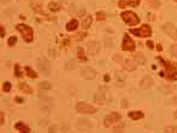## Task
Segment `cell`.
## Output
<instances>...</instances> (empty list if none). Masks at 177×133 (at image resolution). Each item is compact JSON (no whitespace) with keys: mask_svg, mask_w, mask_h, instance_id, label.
<instances>
[{"mask_svg":"<svg viewBox=\"0 0 177 133\" xmlns=\"http://www.w3.org/2000/svg\"><path fill=\"white\" fill-rule=\"evenodd\" d=\"M16 28L22 34L24 41H27V43H31L33 41V39H34V31H33V29L29 26L23 24V23H19V24H17Z\"/></svg>","mask_w":177,"mask_h":133,"instance_id":"cell-1","label":"cell"},{"mask_svg":"<svg viewBox=\"0 0 177 133\" xmlns=\"http://www.w3.org/2000/svg\"><path fill=\"white\" fill-rule=\"evenodd\" d=\"M159 59L162 60V63L164 64L165 73H166V77H169L170 80H177V64L172 63V62L163 60L162 58H159Z\"/></svg>","mask_w":177,"mask_h":133,"instance_id":"cell-2","label":"cell"},{"mask_svg":"<svg viewBox=\"0 0 177 133\" xmlns=\"http://www.w3.org/2000/svg\"><path fill=\"white\" fill-rule=\"evenodd\" d=\"M121 17L123 18V21L127 23V24H129V26H136L140 23V18L137 17L136 14H134V12H131V11H124L121 14Z\"/></svg>","mask_w":177,"mask_h":133,"instance_id":"cell-3","label":"cell"},{"mask_svg":"<svg viewBox=\"0 0 177 133\" xmlns=\"http://www.w3.org/2000/svg\"><path fill=\"white\" fill-rule=\"evenodd\" d=\"M54 106V101L51 97H41L40 98V109L45 113H51Z\"/></svg>","mask_w":177,"mask_h":133,"instance_id":"cell-4","label":"cell"},{"mask_svg":"<svg viewBox=\"0 0 177 133\" xmlns=\"http://www.w3.org/2000/svg\"><path fill=\"white\" fill-rule=\"evenodd\" d=\"M131 34L137 35L140 38H148L151 34H152V28H151L148 24H143L141 28H137V29H131L130 30Z\"/></svg>","mask_w":177,"mask_h":133,"instance_id":"cell-5","label":"cell"},{"mask_svg":"<svg viewBox=\"0 0 177 133\" xmlns=\"http://www.w3.org/2000/svg\"><path fill=\"white\" fill-rule=\"evenodd\" d=\"M76 110L78 113H82V114H94V113H96V109L94 106H92L88 103H84V102H78L76 104Z\"/></svg>","mask_w":177,"mask_h":133,"instance_id":"cell-6","label":"cell"},{"mask_svg":"<svg viewBox=\"0 0 177 133\" xmlns=\"http://www.w3.org/2000/svg\"><path fill=\"white\" fill-rule=\"evenodd\" d=\"M38 67H39L40 72L43 75H50V73H51V64L45 57H40L38 59Z\"/></svg>","mask_w":177,"mask_h":133,"instance_id":"cell-7","label":"cell"},{"mask_svg":"<svg viewBox=\"0 0 177 133\" xmlns=\"http://www.w3.org/2000/svg\"><path fill=\"white\" fill-rule=\"evenodd\" d=\"M162 29H163V31L166 35H169L174 40H177V28L172 23H169V22L164 23L163 26H162Z\"/></svg>","mask_w":177,"mask_h":133,"instance_id":"cell-8","label":"cell"},{"mask_svg":"<svg viewBox=\"0 0 177 133\" xmlns=\"http://www.w3.org/2000/svg\"><path fill=\"white\" fill-rule=\"evenodd\" d=\"M122 48L124 50V51H129V52L135 51V43L129 38V35H128V34H125V35H124Z\"/></svg>","mask_w":177,"mask_h":133,"instance_id":"cell-9","label":"cell"},{"mask_svg":"<svg viewBox=\"0 0 177 133\" xmlns=\"http://www.w3.org/2000/svg\"><path fill=\"white\" fill-rule=\"evenodd\" d=\"M121 114H118V113H111L109 114L105 120H104V125H105V127H110L111 125H113L115 122H117V121H119L121 120Z\"/></svg>","mask_w":177,"mask_h":133,"instance_id":"cell-10","label":"cell"},{"mask_svg":"<svg viewBox=\"0 0 177 133\" xmlns=\"http://www.w3.org/2000/svg\"><path fill=\"white\" fill-rule=\"evenodd\" d=\"M100 47H101V45L99 41H91L87 45V51L91 56H96L100 51Z\"/></svg>","mask_w":177,"mask_h":133,"instance_id":"cell-11","label":"cell"},{"mask_svg":"<svg viewBox=\"0 0 177 133\" xmlns=\"http://www.w3.org/2000/svg\"><path fill=\"white\" fill-rule=\"evenodd\" d=\"M81 76L86 80H92L96 76L95 69L91 68V67H84L81 70Z\"/></svg>","mask_w":177,"mask_h":133,"instance_id":"cell-12","label":"cell"},{"mask_svg":"<svg viewBox=\"0 0 177 133\" xmlns=\"http://www.w3.org/2000/svg\"><path fill=\"white\" fill-rule=\"evenodd\" d=\"M105 91H106L105 87H100L99 91L95 93V96H94V102H95L96 104H104L105 103V101H106Z\"/></svg>","mask_w":177,"mask_h":133,"instance_id":"cell-13","label":"cell"},{"mask_svg":"<svg viewBox=\"0 0 177 133\" xmlns=\"http://www.w3.org/2000/svg\"><path fill=\"white\" fill-rule=\"evenodd\" d=\"M153 84H154V81H153V79L151 77V76H145V77H142L141 79V81H140V86H141V89H151L152 86H153Z\"/></svg>","mask_w":177,"mask_h":133,"instance_id":"cell-14","label":"cell"},{"mask_svg":"<svg viewBox=\"0 0 177 133\" xmlns=\"http://www.w3.org/2000/svg\"><path fill=\"white\" fill-rule=\"evenodd\" d=\"M118 5H119L121 9H124V7H127V6H133V7H135V6H139V5H140V0H121Z\"/></svg>","mask_w":177,"mask_h":133,"instance_id":"cell-15","label":"cell"},{"mask_svg":"<svg viewBox=\"0 0 177 133\" xmlns=\"http://www.w3.org/2000/svg\"><path fill=\"white\" fill-rule=\"evenodd\" d=\"M77 127L78 128H82V130H89L92 127V123L87 120V118H78L77 121Z\"/></svg>","mask_w":177,"mask_h":133,"instance_id":"cell-16","label":"cell"},{"mask_svg":"<svg viewBox=\"0 0 177 133\" xmlns=\"http://www.w3.org/2000/svg\"><path fill=\"white\" fill-rule=\"evenodd\" d=\"M136 65H137V63L135 60H133V59H127V60H125V64H124V68H125V70H128V72H133V70L136 69Z\"/></svg>","mask_w":177,"mask_h":133,"instance_id":"cell-17","label":"cell"},{"mask_svg":"<svg viewBox=\"0 0 177 133\" xmlns=\"http://www.w3.org/2000/svg\"><path fill=\"white\" fill-rule=\"evenodd\" d=\"M14 127H16V130H18L21 133H30V128L28 127L26 123H23V122H17L14 125Z\"/></svg>","mask_w":177,"mask_h":133,"instance_id":"cell-18","label":"cell"},{"mask_svg":"<svg viewBox=\"0 0 177 133\" xmlns=\"http://www.w3.org/2000/svg\"><path fill=\"white\" fill-rule=\"evenodd\" d=\"M66 30L68 31H72V30H76L78 28V21L77 19H71L70 22H68V24H66Z\"/></svg>","mask_w":177,"mask_h":133,"instance_id":"cell-19","label":"cell"},{"mask_svg":"<svg viewBox=\"0 0 177 133\" xmlns=\"http://www.w3.org/2000/svg\"><path fill=\"white\" fill-rule=\"evenodd\" d=\"M128 116L133 120H139V118H143V113L142 111H130L128 114Z\"/></svg>","mask_w":177,"mask_h":133,"instance_id":"cell-20","label":"cell"},{"mask_svg":"<svg viewBox=\"0 0 177 133\" xmlns=\"http://www.w3.org/2000/svg\"><path fill=\"white\" fill-rule=\"evenodd\" d=\"M48 9H50L51 11H53V12H57V11H59V10L62 9V6H60V4H59V2L51 1V2L48 4Z\"/></svg>","mask_w":177,"mask_h":133,"instance_id":"cell-21","label":"cell"},{"mask_svg":"<svg viewBox=\"0 0 177 133\" xmlns=\"http://www.w3.org/2000/svg\"><path fill=\"white\" fill-rule=\"evenodd\" d=\"M91 24H92V16H87L83 19V22H82V28L83 29H88L91 27Z\"/></svg>","mask_w":177,"mask_h":133,"instance_id":"cell-22","label":"cell"},{"mask_svg":"<svg viewBox=\"0 0 177 133\" xmlns=\"http://www.w3.org/2000/svg\"><path fill=\"white\" fill-rule=\"evenodd\" d=\"M134 60L136 62L137 64H143V63H145V56H143V53H141V52L135 53V56H134Z\"/></svg>","mask_w":177,"mask_h":133,"instance_id":"cell-23","label":"cell"},{"mask_svg":"<svg viewBox=\"0 0 177 133\" xmlns=\"http://www.w3.org/2000/svg\"><path fill=\"white\" fill-rule=\"evenodd\" d=\"M75 68H76V62L75 60L71 59V60H69V62L65 63V69L66 70H74Z\"/></svg>","mask_w":177,"mask_h":133,"instance_id":"cell-24","label":"cell"},{"mask_svg":"<svg viewBox=\"0 0 177 133\" xmlns=\"http://www.w3.org/2000/svg\"><path fill=\"white\" fill-rule=\"evenodd\" d=\"M26 72H27V75L29 77H31V79H36L38 77V74L30 68V67H26Z\"/></svg>","mask_w":177,"mask_h":133,"instance_id":"cell-25","label":"cell"},{"mask_svg":"<svg viewBox=\"0 0 177 133\" xmlns=\"http://www.w3.org/2000/svg\"><path fill=\"white\" fill-rule=\"evenodd\" d=\"M77 58L80 59V60H83V62L87 60V57L84 56V52H83L82 47H78V48H77Z\"/></svg>","mask_w":177,"mask_h":133,"instance_id":"cell-26","label":"cell"},{"mask_svg":"<svg viewBox=\"0 0 177 133\" xmlns=\"http://www.w3.org/2000/svg\"><path fill=\"white\" fill-rule=\"evenodd\" d=\"M19 89H22V91H24L26 93H31V92H33L31 89L28 86L26 82H21V84H19Z\"/></svg>","mask_w":177,"mask_h":133,"instance_id":"cell-27","label":"cell"},{"mask_svg":"<svg viewBox=\"0 0 177 133\" xmlns=\"http://www.w3.org/2000/svg\"><path fill=\"white\" fill-rule=\"evenodd\" d=\"M51 87H52V85L48 81H42V82H40V85H39V89H50Z\"/></svg>","mask_w":177,"mask_h":133,"instance_id":"cell-28","label":"cell"},{"mask_svg":"<svg viewBox=\"0 0 177 133\" xmlns=\"http://www.w3.org/2000/svg\"><path fill=\"white\" fill-rule=\"evenodd\" d=\"M116 82H117V85L118 86H124V77H123V75H117V79H116Z\"/></svg>","mask_w":177,"mask_h":133,"instance_id":"cell-29","label":"cell"},{"mask_svg":"<svg viewBox=\"0 0 177 133\" xmlns=\"http://www.w3.org/2000/svg\"><path fill=\"white\" fill-rule=\"evenodd\" d=\"M96 18H98V21H104V19H106V14L104 11H99V12H96Z\"/></svg>","mask_w":177,"mask_h":133,"instance_id":"cell-30","label":"cell"},{"mask_svg":"<svg viewBox=\"0 0 177 133\" xmlns=\"http://www.w3.org/2000/svg\"><path fill=\"white\" fill-rule=\"evenodd\" d=\"M165 133H177V127L176 126H167L165 128Z\"/></svg>","mask_w":177,"mask_h":133,"instance_id":"cell-31","label":"cell"},{"mask_svg":"<svg viewBox=\"0 0 177 133\" xmlns=\"http://www.w3.org/2000/svg\"><path fill=\"white\" fill-rule=\"evenodd\" d=\"M14 73H16V76L17 77H22V72H21V67L18 64L14 65Z\"/></svg>","mask_w":177,"mask_h":133,"instance_id":"cell-32","label":"cell"},{"mask_svg":"<svg viewBox=\"0 0 177 133\" xmlns=\"http://www.w3.org/2000/svg\"><path fill=\"white\" fill-rule=\"evenodd\" d=\"M160 89H163L164 92H171V91L174 89V87H172V86H170V85H162V86H160Z\"/></svg>","mask_w":177,"mask_h":133,"instance_id":"cell-33","label":"cell"},{"mask_svg":"<svg viewBox=\"0 0 177 133\" xmlns=\"http://www.w3.org/2000/svg\"><path fill=\"white\" fill-rule=\"evenodd\" d=\"M2 86H4L2 89H4V91H5V92H9V91L11 89V84H10L9 81H6V82H4V85H2Z\"/></svg>","mask_w":177,"mask_h":133,"instance_id":"cell-34","label":"cell"},{"mask_svg":"<svg viewBox=\"0 0 177 133\" xmlns=\"http://www.w3.org/2000/svg\"><path fill=\"white\" fill-rule=\"evenodd\" d=\"M16 43H17V38H16V36H11V38L9 39V41H7L9 46H14Z\"/></svg>","mask_w":177,"mask_h":133,"instance_id":"cell-35","label":"cell"},{"mask_svg":"<svg viewBox=\"0 0 177 133\" xmlns=\"http://www.w3.org/2000/svg\"><path fill=\"white\" fill-rule=\"evenodd\" d=\"M147 1L150 2L153 7H158V6H160V2H159V1H157V0H147Z\"/></svg>","mask_w":177,"mask_h":133,"instance_id":"cell-36","label":"cell"},{"mask_svg":"<svg viewBox=\"0 0 177 133\" xmlns=\"http://www.w3.org/2000/svg\"><path fill=\"white\" fill-rule=\"evenodd\" d=\"M170 51H171V53L174 55V56H176L177 57V44H174L171 46V48H170Z\"/></svg>","mask_w":177,"mask_h":133,"instance_id":"cell-37","label":"cell"},{"mask_svg":"<svg viewBox=\"0 0 177 133\" xmlns=\"http://www.w3.org/2000/svg\"><path fill=\"white\" fill-rule=\"evenodd\" d=\"M86 35H87L86 33H80V34H77V35L75 36V39H76V40H81V39H83Z\"/></svg>","mask_w":177,"mask_h":133,"instance_id":"cell-38","label":"cell"},{"mask_svg":"<svg viewBox=\"0 0 177 133\" xmlns=\"http://www.w3.org/2000/svg\"><path fill=\"white\" fill-rule=\"evenodd\" d=\"M48 133H57V127H55L54 125L50 127V130H48Z\"/></svg>","mask_w":177,"mask_h":133,"instance_id":"cell-39","label":"cell"},{"mask_svg":"<svg viewBox=\"0 0 177 133\" xmlns=\"http://www.w3.org/2000/svg\"><path fill=\"white\" fill-rule=\"evenodd\" d=\"M69 92H70V93H72V94H75V92H76V87H75V86H72V87L70 86V87H69Z\"/></svg>","mask_w":177,"mask_h":133,"instance_id":"cell-40","label":"cell"},{"mask_svg":"<svg viewBox=\"0 0 177 133\" xmlns=\"http://www.w3.org/2000/svg\"><path fill=\"white\" fill-rule=\"evenodd\" d=\"M0 123H1V126L4 125V113L2 111L0 113Z\"/></svg>","mask_w":177,"mask_h":133,"instance_id":"cell-41","label":"cell"},{"mask_svg":"<svg viewBox=\"0 0 177 133\" xmlns=\"http://www.w3.org/2000/svg\"><path fill=\"white\" fill-rule=\"evenodd\" d=\"M122 106L123 108H128V101L127 99H123L122 101Z\"/></svg>","mask_w":177,"mask_h":133,"instance_id":"cell-42","label":"cell"},{"mask_svg":"<svg viewBox=\"0 0 177 133\" xmlns=\"http://www.w3.org/2000/svg\"><path fill=\"white\" fill-rule=\"evenodd\" d=\"M48 53L52 56V58H55V51L54 50H50V51H48Z\"/></svg>","mask_w":177,"mask_h":133,"instance_id":"cell-43","label":"cell"},{"mask_svg":"<svg viewBox=\"0 0 177 133\" xmlns=\"http://www.w3.org/2000/svg\"><path fill=\"white\" fill-rule=\"evenodd\" d=\"M84 15H86V10H84V9H83V10H81V11L78 12V16H80V17H82V16H84Z\"/></svg>","mask_w":177,"mask_h":133,"instance_id":"cell-44","label":"cell"},{"mask_svg":"<svg viewBox=\"0 0 177 133\" xmlns=\"http://www.w3.org/2000/svg\"><path fill=\"white\" fill-rule=\"evenodd\" d=\"M147 46L150 48H153V41H147Z\"/></svg>","mask_w":177,"mask_h":133,"instance_id":"cell-45","label":"cell"},{"mask_svg":"<svg viewBox=\"0 0 177 133\" xmlns=\"http://www.w3.org/2000/svg\"><path fill=\"white\" fill-rule=\"evenodd\" d=\"M5 36V29H4V27L1 26V38H4Z\"/></svg>","mask_w":177,"mask_h":133,"instance_id":"cell-46","label":"cell"},{"mask_svg":"<svg viewBox=\"0 0 177 133\" xmlns=\"http://www.w3.org/2000/svg\"><path fill=\"white\" fill-rule=\"evenodd\" d=\"M157 50H158V51H162V50H163L162 45H157Z\"/></svg>","mask_w":177,"mask_h":133,"instance_id":"cell-47","label":"cell"},{"mask_svg":"<svg viewBox=\"0 0 177 133\" xmlns=\"http://www.w3.org/2000/svg\"><path fill=\"white\" fill-rule=\"evenodd\" d=\"M109 80H110V77H109V75H107V74H106V75H105V81H109Z\"/></svg>","mask_w":177,"mask_h":133,"instance_id":"cell-48","label":"cell"},{"mask_svg":"<svg viewBox=\"0 0 177 133\" xmlns=\"http://www.w3.org/2000/svg\"><path fill=\"white\" fill-rule=\"evenodd\" d=\"M175 118H177V110H176V111H175Z\"/></svg>","mask_w":177,"mask_h":133,"instance_id":"cell-49","label":"cell"},{"mask_svg":"<svg viewBox=\"0 0 177 133\" xmlns=\"http://www.w3.org/2000/svg\"><path fill=\"white\" fill-rule=\"evenodd\" d=\"M174 1H176V2H177V0H174Z\"/></svg>","mask_w":177,"mask_h":133,"instance_id":"cell-50","label":"cell"}]
</instances>
